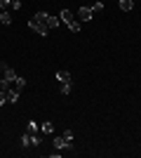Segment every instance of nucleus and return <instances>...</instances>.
<instances>
[{
  "label": "nucleus",
  "mask_w": 141,
  "mask_h": 158,
  "mask_svg": "<svg viewBox=\"0 0 141 158\" xmlns=\"http://www.w3.org/2000/svg\"><path fill=\"white\" fill-rule=\"evenodd\" d=\"M47 17H49L47 12L33 14V17L28 19V28H31V31H35L38 35H47V33H49V26H47Z\"/></svg>",
  "instance_id": "f257e3e1"
},
{
  "label": "nucleus",
  "mask_w": 141,
  "mask_h": 158,
  "mask_svg": "<svg viewBox=\"0 0 141 158\" xmlns=\"http://www.w3.org/2000/svg\"><path fill=\"white\" fill-rule=\"evenodd\" d=\"M52 144H54V149H57V151H64V149H66V151H73V139H68L66 135L54 137V139H52Z\"/></svg>",
  "instance_id": "f03ea898"
},
{
  "label": "nucleus",
  "mask_w": 141,
  "mask_h": 158,
  "mask_svg": "<svg viewBox=\"0 0 141 158\" xmlns=\"http://www.w3.org/2000/svg\"><path fill=\"white\" fill-rule=\"evenodd\" d=\"M75 19H78V21H92L94 14H92V10H89V7H80V10L75 12Z\"/></svg>",
  "instance_id": "7ed1b4c3"
},
{
  "label": "nucleus",
  "mask_w": 141,
  "mask_h": 158,
  "mask_svg": "<svg viewBox=\"0 0 141 158\" xmlns=\"http://www.w3.org/2000/svg\"><path fill=\"white\" fill-rule=\"evenodd\" d=\"M59 19H61V24H71V21H75V14L71 12V10H61V14H59Z\"/></svg>",
  "instance_id": "20e7f679"
},
{
  "label": "nucleus",
  "mask_w": 141,
  "mask_h": 158,
  "mask_svg": "<svg viewBox=\"0 0 141 158\" xmlns=\"http://www.w3.org/2000/svg\"><path fill=\"white\" fill-rule=\"evenodd\" d=\"M57 80H59V83H73V80H71V73L64 71V69H61V71H57Z\"/></svg>",
  "instance_id": "39448f33"
},
{
  "label": "nucleus",
  "mask_w": 141,
  "mask_h": 158,
  "mask_svg": "<svg viewBox=\"0 0 141 158\" xmlns=\"http://www.w3.org/2000/svg\"><path fill=\"white\" fill-rule=\"evenodd\" d=\"M2 78H5L7 83H14V80L19 78V76H17V71H14V69H7V71L2 73Z\"/></svg>",
  "instance_id": "423d86ee"
},
{
  "label": "nucleus",
  "mask_w": 141,
  "mask_h": 158,
  "mask_svg": "<svg viewBox=\"0 0 141 158\" xmlns=\"http://www.w3.org/2000/svg\"><path fill=\"white\" fill-rule=\"evenodd\" d=\"M24 87H26V78H21V76H19V78H17V80H14V83H12V90H17V92H21Z\"/></svg>",
  "instance_id": "0eeeda50"
},
{
  "label": "nucleus",
  "mask_w": 141,
  "mask_h": 158,
  "mask_svg": "<svg viewBox=\"0 0 141 158\" xmlns=\"http://www.w3.org/2000/svg\"><path fill=\"white\" fill-rule=\"evenodd\" d=\"M118 5H120L122 12H129V10H134V0H120Z\"/></svg>",
  "instance_id": "6e6552de"
},
{
  "label": "nucleus",
  "mask_w": 141,
  "mask_h": 158,
  "mask_svg": "<svg viewBox=\"0 0 141 158\" xmlns=\"http://www.w3.org/2000/svg\"><path fill=\"white\" fill-rule=\"evenodd\" d=\"M61 19L59 17H47V26H49V31H54V28H59Z\"/></svg>",
  "instance_id": "1a4fd4ad"
},
{
  "label": "nucleus",
  "mask_w": 141,
  "mask_h": 158,
  "mask_svg": "<svg viewBox=\"0 0 141 158\" xmlns=\"http://www.w3.org/2000/svg\"><path fill=\"white\" fill-rule=\"evenodd\" d=\"M19 97H21V92H17V90H10V92H7V102H10V104H17Z\"/></svg>",
  "instance_id": "9d476101"
},
{
  "label": "nucleus",
  "mask_w": 141,
  "mask_h": 158,
  "mask_svg": "<svg viewBox=\"0 0 141 158\" xmlns=\"http://www.w3.org/2000/svg\"><path fill=\"white\" fill-rule=\"evenodd\" d=\"M42 144V132H33L31 135V146H40Z\"/></svg>",
  "instance_id": "9b49d317"
},
{
  "label": "nucleus",
  "mask_w": 141,
  "mask_h": 158,
  "mask_svg": "<svg viewBox=\"0 0 141 158\" xmlns=\"http://www.w3.org/2000/svg\"><path fill=\"white\" fill-rule=\"evenodd\" d=\"M40 132H42V135H52V132H54V125L49 123V120H45V123L40 125Z\"/></svg>",
  "instance_id": "f8f14e48"
},
{
  "label": "nucleus",
  "mask_w": 141,
  "mask_h": 158,
  "mask_svg": "<svg viewBox=\"0 0 141 158\" xmlns=\"http://www.w3.org/2000/svg\"><path fill=\"white\" fill-rule=\"evenodd\" d=\"M80 28H82V21H78V19L68 24V31H71V33H80Z\"/></svg>",
  "instance_id": "ddd939ff"
},
{
  "label": "nucleus",
  "mask_w": 141,
  "mask_h": 158,
  "mask_svg": "<svg viewBox=\"0 0 141 158\" xmlns=\"http://www.w3.org/2000/svg\"><path fill=\"white\" fill-rule=\"evenodd\" d=\"M26 132H31V135H33V132H40V125H38L35 120H28L26 123Z\"/></svg>",
  "instance_id": "4468645a"
},
{
  "label": "nucleus",
  "mask_w": 141,
  "mask_h": 158,
  "mask_svg": "<svg viewBox=\"0 0 141 158\" xmlns=\"http://www.w3.org/2000/svg\"><path fill=\"white\" fill-rule=\"evenodd\" d=\"M10 21H12V14H10V10H5V12H0V24H10Z\"/></svg>",
  "instance_id": "2eb2a0df"
},
{
  "label": "nucleus",
  "mask_w": 141,
  "mask_h": 158,
  "mask_svg": "<svg viewBox=\"0 0 141 158\" xmlns=\"http://www.w3.org/2000/svg\"><path fill=\"white\" fill-rule=\"evenodd\" d=\"M89 10H92V14L96 17V14H101V12H104V2H94V5L89 7Z\"/></svg>",
  "instance_id": "dca6fc26"
},
{
  "label": "nucleus",
  "mask_w": 141,
  "mask_h": 158,
  "mask_svg": "<svg viewBox=\"0 0 141 158\" xmlns=\"http://www.w3.org/2000/svg\"><path fill=\"white\" fill-rule=\"evenodd\" d=\"M21 146H24V149L31 146V132H24V135H21Z\"/></svg>",
  "instance_id": "f3484780"
},
{
  "label": "nucleus",
  "mask_w": 141,
  "mask_h": 158,
  "mask_svg": "<svg viewBox=\"0 0 141 158\" xmlns=\"http://www.w3.org/2000/svg\"><path fill=\"white\" fill-rule=\"evenodd\" d=\"M71 85L73 83H61V94H71Z\"/></svg>",
  "instance_id": "a211bd4d"
},
{
  "label": "nucleus",
  "mask_w": 141,
  "mask_h": 158,
  "mask_svg": "<svg viewBox=\"0 0 141 158\" xmlns=\"http://www.w3.org/2000/svg\"><path fill=\"white\" fill-rule=\"evenodd\" d=\"M10 5H12V0H0V12L10 10Z\"/></svg>",
  "instance_id": "6ab92c4d"
},
{
  "label": "nucleus",
  "mask_w": 141,
  "mask_h": 158,
  "mask_svg": "<svg viewBox=\"0 0 141 158\" xmlns=\"http://www.w3.org/2000/svg\"><path fill=\"white\" fill-rule=\"evenodd\" d=\"M10 7H12L14 12H17V10H21V2H19V0H12V5H10Z\"/></svg>",
  "instance_id": "aec40b11"
},
{
  "label": "nucleus",
  "mask_w": 141,
  "mask_h": 158,
  "mask_svg": "<svg viewBox=\"0 0 141 158\" xmlns=\"http://www.w3.org/2000/svg\"><path fill=\"white\" fill-rule=\"evenodd\" d=\"M7 104V92H0V106Z\"/></svg>",
  "instance_id": "412c9836"
},
{
  "label": "nucleus",
  "mask_w": 141,
  "mask_h": 158,
  "mask_svg": "<svg viewBox=\"0 0 141 158\" xmlns=\"http://www.w3.org/2000/svg\"><path fill=\"white\" fill-rule=\"evenodd\" d=\"M7 69H10V66H7V61H0V71L5 73V71H7Z\"/></svg>",
  "instance_id": "4be33fe9"
}]
</instances>
